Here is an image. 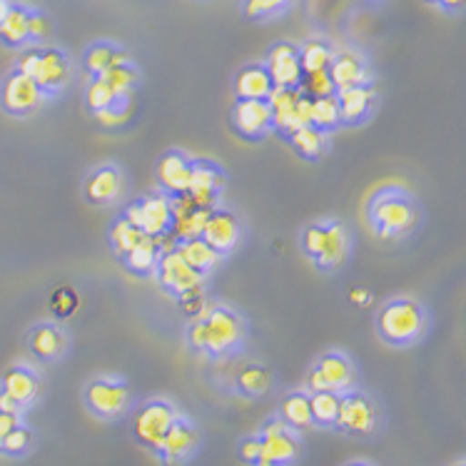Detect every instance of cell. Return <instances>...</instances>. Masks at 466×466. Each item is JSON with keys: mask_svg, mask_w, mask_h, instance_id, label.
Returning a JSON list of instances; mask_svg holds the SVG:
<instances>
[{"mask_svg": "<svg viewBox=\"0 0 466 466\" xmlns=\"http://www.w3.org/2000/svg\"><path fill=\"white\" fill-rule=\"evenodd\" d=\"M245 339V322L235 309L225 305H208L187 327V342L192 350L209 357H225L235 352Z\"/></svg>", "mask_w": 466, "mask_h": 466, "instance_id": "1", "label": "cell"}, {"mask_svg": "<svg viewBox=\"0 0 466 466\" xmlns=\"http://www.w3.org/2000/svg\"><path fill=\"white\" fill-rule=\"evenodd\" d=\"M427 329V314L417 299L400 297L381 307L377 314V332L387 344L394 347H407L417 342Z\"/></svg>", "mask_w": 466, "mask_h": 466, "instance_id": "2", "label": "cell"}, {"mask_svg": "<svg viewBox=\"0 0 466 466\" xmlns=\"http://www.w3.org/2000/svg\"><path fill=\"white\" fill-rule=\"evenodd\" d=\"M18 73L30 76L46 96H56L73 77V66L63 50L57 48H28L18 56Z\"/></svg>", "mask_w": 466, "mask_h": 466, "instance_id": "3", "label": "cell"}, {"mask_svg": "<svg viewBox=\"0 0 466 466\" xmlns=\"http://www.w3.org/2000/svg\"><path fill=\"white\" fill-rule=\"evenodd\" d=\"M370 219L381 238H401L414 229L419 219L417 205L400 190L380 192L370 205Z\"/></svg>", "mask_w": 466, "mask_h": 466, "instance_id": "4", "label": "cell"}, {"mask_svg": "<svg viewBox=\"0 0 466 466\" xmlns=\"http://www.w3.org/2000/svg\"><path fill=\"white\" fill-rule=\"evenodd\" d=\"M180 417L177 410L170 401L165 400H150L137 407L133 414V437L143 444L145 449L157 451L162 439L167 434V429L175 424V419Z\"/></svg>", "mask_w": 466, "mask_h": 466, "instance_id": "5", "label": "cell"}, {"mask_svg": "<svg viewBox=\"0 0 466 466\" xmlns=\"http://www.w3.org/2000/svg\"><path fill=\"white\" fill-rule=\"evenodd\" d=\"M86 404L100 419L123 417L130 407V387L115 377H100L86 387Z\"/></svg>", "mask_w": 466, "mask_h": 466, "instance_id": "6", "label": "cell"}, {"mask_svg": "<svg viewBox=\"0 0 466 466\" xmlns=\"http://www.w3.org/2000/svg\"><path fill=\"white\" fill-rule=\"evenodd\" d=\"M43 100H46L43 87L33 77L18 73V70H13L0 86V105L5 113L15 115V117L33 115L43 105Z\"/></svg>", "mask_w": 466, "mask_h": 466, "instance_id": "7", "label": "cell"}, {"mask_svg": "<svg viewBox=\"0 0 466 466\" xmlns=\"http://www.w3.org/2000/svg\"><path fill=\"white\" fill-rule=\"evenodd\" d=\"M377 421H380V411H377V404L367 394L352 390L344 391L334 427H339L347 434H354V437H370L371 431L377 429Z\"/></svg>", "mask_w": 466, "mask_h": 466, "instance_id": "8", "label": "cell"}, {"mask_svg": "<svg viewBox=\"0 0 466 466\" xmlns=\"http://www.w3.org/2000/svg\"><path fill=\"white\" fill-rule=\"evenodd\" d=\"M354 377V364L344 357L342 352H327L322 354L314 370L309 371V390L312 391H337V394H344V391L352 390Z\"/></svg>", "mask_w": 466, "mask_h": 466, "instance_id": "9", "label": "cell"}, {"mask_svg": "<svg viewBox=\"0 0 466 466\" xmlns=\"http://www.w3.org/2000/svg\"><path fill=\"white\" fill-rule=\"evenodd\" d=\"M262 457L259 461H269L275 466H289L299 459V439L295 429H289L282 419H272L262 427Z\"/></svg>", "mask_w": 466, "mask_h": 466, "instance_id": "10", "label": "cell"}, {"mask_svg": "<svg viewBox=\"0 0 466 466\" xmlns=\"http://www.w3.org/2000/svg\"><path fill=\"white\" fill-rule=\"evenodd\" d=\"M155 277L160 282L162 289H167L170 295L180 297L190 289H198V287H205V275L192 269L185 259L180 258L177 249H167L162 252L160 262H157V269H155Z\"/></svg>", "mask_w": 466, "mask_h": 466, "instance_id": "11", "label": "cell"}, {"mask_svg": "<svg viewBox=\"0 0 466 466\" xmlns=\"http://www.w3.org/2000/svg\"><path fill=\"white\" fill-rule=\"evenodd\" d=\"M125 190V175L117 165H100L90 172L83 185V195L90 205L96 208H105L113 205L115 200H120V195Z\"/></svg>", "mask_w": 466, "mask_h": 466, "instance_id": "12", "label": "cell"}, {"mask_svg": "<svg viewBox=\"0 0 466 466\" xmlns=\"http://www.w3.org/2000/svg\"><path fill=\"white\" fill-rule=\"evenodd\" d=\"M215 208H200L182 192V195H172V229L170 235L175 238V245L182 239L202 238V229L208 222L209 212Z\"/></svg>", "mask_w": 466, "mask_h": 466, "instance_id": "13", "label": "cell"}, {"mask_svg": "<svg viewBox=\"0 0 466 466\" xmlns=\"http://www.w3.org/2000/svg\"><path fill=\"white\" fill-rule=\"evenodd\" d=\"M232 123L242 137L259 140L272 133V110L267 100H238L232 110Z\"/></svg>", "mask_w": 466, "mask_h": 466, "instance_id": "14", "label": "cell"}, {"mask_svg": "<svg viewBox=\"0 0 466 466\" xmlns=\"http://www.w3.org/2000/svg\"><path fill=\"white\" fill-rule=\"evenodd\" d=\"M202 238L208 239L209 245L218 249L219 255H228V252H232V249L238 248L239 239H242L239 218L232 209L215 208L209 212L208 222H205Z\"/></svg>", "mask_w": 466, "mask_h": 466, "instance_id": "15", "label": "cell"}, {"mask_svg": "<svg viewBox=\"0 0 466 466\" xmlns=\"http://www.w3.org/2000/svg\"><path fill=\"white\" fill-rule=\"evenodd\" d=\"M198 444H200V431H198V427L190 424L187 419L177 417L175 419V424L167 429L165 439H162L157 454H160V459L165 464L175 466L190 457L192 451L198 449Z\"/></svg>", "mask_w": 466, "mask_h": 466, "instance_id": "16", "label": "cell"}, {"mask_svg": "<svg viewBox=\"0 0 466 466\" xmlns=\"http://www.w3.org/2000/svg\"><path fill=\"white\" fill-rule=\"evenodd\" d=\"M222 187H225V172L208 160H195L190 187H187L185 195L200 208H218V198Z\"/></svg>", "mask_w": 466, "mask_h": 466, "instance_id": "17", "label": "cell"}, {"mask_svg": "<svg viewBox=\"0 0 466 466\" xmlns=\"http://www.w3.org/2000/svg\"><path fill=\"white\" fill-rule=\"evenodd\" d=\"M267 73L272 77L275 87H299L302 83V66H299V50L289 43H277L267 56Z\"/></svg>", "mask_w": 466, "mask_h": 466, "instance_id": "18", "label": "cell"}, {"mask_svg": "<svg viewBox=\"0 0 466 466\" xmlns=\"http://www.w3.org/2000/svg\"><path fill=\"white\" fill-rule=\"evenodd\" d=\"M192 170H195V160L180 150H170L157 162V182L167 195H182L190 187Z\"/></svg>", "mask_w": 466, "mask_h": 466, "instance_id": "19", "label": "cell"}, {"mask_svg": "<svg viewBox=\"0 0 466 466\" xmlns=\"http://www.w3.org/2000/svg\"><path fill=\"white\" fill-rule=\"evenodd\" d=\"M140 209H143V229L147 238H165L170 235L172 229V195L167 192H153L140 200Z\"/></svg>", "mask_w": 466, "mask_h": 466, "instance_id": "20", "label": "cell"}, {"mask_svg": "<svg viewBox=\"0 0 466 466\" xmlns=\"http://www.w3.org/2000/svg\"><path fill=\"white\" fill-rule=\"evenodd\" d=\"M30 354L40 362H56L67 352V334L57 324L43 322L30 329L28 337Z\"/></svg>", "mask_w": 466, "mask_h": 466, "instance_id": "21", "label": "cell"}, {"mask_svg": "<svg viewBox=\"0 0 466 466\" xmlns=\"http://www.w3.org/2000/svg\"><path fill=\"white\" fill-rule=\"evenodd\" d=\"M350 255V232L339 219L324 222V242L319 255L314 258L317 267L322 269H337L344 265V259Z\"/></svg>", "mask_w": 466, "mask_h": 466, "instance_id": "22", "label": "cell"}, {"mask_svg": "<svg viewBox=\"0 0 466 466\" xmlns=\"http://www.w3.org/2000/svg\"><path fill=\"white\" fill-rule=\"evenodd\" d=\"M299 96H302L299 87H272V93L267 96V105L272 110V127L277 133L287 135V137L299 127L295 115Z\"/></svg>", "mask_w": 466, "mask_h": 466, "instance_id": "23", "label": "cell"}, {"mask_svg": "<svg viewBox=\"0 0 466 466\" xmlns=\"http://www.w3.org/2000/svg\"><path fill=\"white\" fill-rule=\"evenodd\" d=\"M0 390L10 394L13 400L18 401L20 407H28L33 401L38 400L40 394V380L35 371L30 370V367H10L5 374H3V380H0Z\"/></svg>", "mask_w": 466, "mask_h": 466, "instance_id": "24", "label": "cell"}, {"mask_svg": "<svg viewBox=\"0 0 466 466\" xmlns=\"http://www.w3.org/2000/svg\"><path fill=\"white\" fill-rule=\"evenodd\" d=\"M329 76H332V83L337 90L367 86V80H370L367 66H364V60L357 53H339V56H334L332 63H329Z\"/></svg>", "mask_w": 466, "mask_h": 466, "instance_id": "25", "label": "cell"}, {"mask_svg": "<svg viewBox=\"0 0 466 466\" xmlns=\"http://www.w3.org/2000/svg\"><path fill=\"white\" fill-rule=\"evenodd\" d=\"M337 100H339L342 123L357 125V123H362L364 117L371 113V105H374V90H371L370 86L347 87V90H337Z\"/></svg>", "mask_w": 466, "mask_h": 466, "instance_id": "26", "label": "cell"}, {"mask_svg": "<svg viewBox=\"0 0 466 466\" xmlns=\"http://www.w3.org/2000/svg\"><path fill=\"white\" fill-rule=\"evenodd\" d=\"M272 87H275V83H272L265 66H248L235 76L238 100H267Z\"/></svg>", "mask_w": 466, "mask_h": 466, "instance_id": "27", "label": "cell"}, {"mask_svg": "<svg viewBox=\"0 0 466 466\" xmlns=\"http://www.w3.org/2000/svg\"><path fill=\"white\" fill-rule=\"evenodd\" d=\"M175 249L180 252V258L192 267V269H198V272H212L215 267L219 265V255L218 249L209 245L205 238H192V239H182L175 245Z\"/></svg>", "mask_w": 466, "mask_h": 466, "instance_id": "28", "label": "cell"}, {"mask_svg": "<svg viewBox=\"0 0 466 466\" xmlns=\"http://www.w3.org/2000/svg\"><path fill=\"white\" fill-rule=\"evenodd\" d=\"M0 40L10 46V48H18L25 46L30 40V10L25 5L13 3L10 10L5 13V18L0 23Z\"/></svg>", "mask_w": 466, "mask_h": 466, "instance_id": "29", "label": "cell"}, {"mask_svg": "<svg viewBox=\"0 0 466 466\" xmlns=\"http://www.w3.org/2000/svg\"><path fill=\"white\" fill-rule=\"evenodd\" d=\"M279 419L289 429H295V431H305V429L312 427L314 421L309 394L307 391H292V394H287L282 404H279Z\"/></svg>", "mask_w": 466, "mask_h": 466, "instance_id": "30", "label": "cell"}, {"mask_svg": "<svg viewBox=\"0 0 466 466\" xmlns=\"http://www.w3.org/2000/svg\"><path fill=\"white\" fill-rule=\"evenodd\" d=\"M160 255H162L160 239L147 238V235H145V238L140 239V245L130 249L123 259L130 272H135V275H140V277H147V275H155L157 262H160Z\"/></svg>", "mask_w": 466, "mask_h": 466, "instance_id": "31", "label": "cell"}, {"mask_svg": "<svg viewBox=\"0 0 466 466\" xmlns=\"http://www.w3.org/2000/svg\"><path fill=\"white\" fill-rule=\"evenodd\" d=\"M130 57L125 50H120L117 46H110V43H96L86 50V57H83V66L90 76H103L105 70L120 66V63H127Z\"/></svg>", "mask_w": 466, "mask_h": 466, "instance_id": "32", "label": "cell"}, {"mask_svg": "<svg viewBox=\"0 0 466 466\" xmlns=\"http://www.w3.org/2000/svg\"><path fill=\"white\" fill-rule=\"evenodd\" d=\"M235 387L245 397H265L272 387V371L262 364H245L235 377Z\"/></svg>", "mask_w": 466, "mask_h": 466, "instance_id": "33", "label": "cell"}, {"mask_svg": "<svg viewBox=\"0 0 466 466\" xmlns=\"http://www.w3.org/2000/svg\"><path fill=\"white\" fill-rule=\"evenodd\" d=\"M289 143L305 160H319L327 153V143L329 140H327L324 130L314 127V125H305V127H299V130L289 135Z\"/></svg>", "mask_w": 466, "mask_h": 466, "instance_id": "34", "label": "cell"}, {"mask_svg": "<svg viewBox=\"0 0 466 466\" xmlns=\"http://www.w3.org/2000/svg\"><path fill=\"white\" fill-rule=\"evenodd\" d=\"M339 401L342 394L337 391H312L309 404H312V421L319 427H334L337 414H339Z\"/></svg>", "mask_w": 466, "mask_h": 466, "instance_id": "35", "label": "cell"}, {"mask_svg": "<svg viewBox=\"0 0 466 466\" xmlns=\"http://www.w3.org/2000/svg\"><path fill=\"white\" fill-rule=\"evenodd\" d=\"M143 238H145L143 229L130 225L125 218L115 219L113 225H110V245H113V252L117 255V258H125L130 249L140 245V239Z\"/></svg>", "mask_w": 466, "mask_h": 466, "instance_id": "36", "label": "cell"}, {"mask_svg": "<svg viewBox=\"0 0 466 466\" xmlns=\"http://www.w3.org/2000/svg\"><path fill=\"white\" fill-rule=\"evenodd\" d=\"M342 123V113H339V100H337V93L334 96L314 97L312 100V125L319 127L324 133L334 130L337 125Z\"/></svg>", "mask_w": 466, "mask_h": 466, "instance_id": "37", "label": "cell"}, {"mask_svg": "<svg viewBox=\"0 0 466 466\" xmlns=\"http://www.w3.org/2000/svg\"><path fill=\"white\" fill-rule=\"evenodd\" d=\"M110 87H113L117 96L123 97V100H130V93H133V87L137 86V67L127 60V63H120V66L110 67V70H105L103 76Z\"/></svg>", "mask_w": 466, "mask_h": 466, "instance_id": "38", "label": "cell"}, {"mask_svg": "<svg viewBox=\"0 0 466 466\" xmlns=\"http://www.w3.org/2000/svg\"><path fill=\"white\" fill-rule=\"evenodd\" d=\"M332 48L322 43V40H309L305 43V48L299 50V66L302 73H314V70H327L332 63Z\"/></svg>", "mask_w": 466, "mask_h": 466, "instance_id": "39", "label": "cell"}, {"mask_svg": "<svg viewBox=\"0 0 466 466\" xmlns=\"http://www.w3.org/2000/svg\"><path fill=\"white\" fill-rule=\"evenodd\" d=\"M86 103L93 113H97V110H105V107H113V105L123 103V97L115 93L105 77L96 76L90 80V86H87L86 90Z\"/></svg>", "mask_w": 466, "mask_h": 466, "instance_id": "40", "label": "cell"}, {"mask_svg": "<svg viewBox=\"0 0 466 466\" xmlns=\"http://www.w3.org/2000/svg\"><path fill=\"white\" fill-rule=\"evenodd\" d=\"M299 90L314 97H324V96H334L337 87L332 83V76H329V67L327 70H314V73H305L302 76V83H299Z\"/></svg>", "mask_w": 466, "mask_h": 466, "instance_id": "41", "label": "cell"}, {"mask_svg": "<svg viewBox=\"0 0 466 466\" xmlns=\"http://www.w3.org/2000/svg\"><path fill=\"white\" fill-rule=\"evenodd\" d=\"M30 444H33V431L28 427L18 424V427L10 431L8 437L0 441V451H5L10 457H20V454L28 451Z\"/></svg>", "mask_w": 466, "mask_h": 466, "instance_id": "42", "label": "cell"}, {"mask_svg": "<svg viewBox=\"0 0 466 466\" xmlns=\"http://www.w3.org/2000/svg\"><path fill=\"white\" fill-rule=\"evenodd\" d=\"M289 0H245V15L248 18H269L282 8H287Z\"/></svg>", "mask_w": 466, "mask_h": 466, "instance_id": "43", "label": "cell"}, {"mask_svg": "<svg viewBox=\"0 0 466 466\" xmlns=\"http://www.w3.org/2000/svg\"><path fill=\"white\" fill-rule=\"evenodd\" d=\"M324 242V222H312L307 225L305 232H302V249H305L307 258H317L319 249H322Z\"/></svg>", "mask_w": 466, "mask_h": 466, "instance_id": "44", "label": "cell"}, {"mask_svg": "<svg viewBox=\"0 0 466 466\" xmlns=\"http://www.w3.org/2000/svg\"><path fill=\"white\" fill-rule=\"evenodd\" d=\"M50 305H53L57 317H70V314L76 312V307H77L76 289H70V287H60L56 295H53V299H50Z\"/></svg>", "mask_w": 466, "mask_h": 466, "instance_id": "45", "label": "cell"}, {"mask_svg": "<svg viewBox=\"0 0 466 466\" xmlns=\"http://www.w3.org/2000/svg\"><path fill=\"white\" fill-rule=\"evenodd\" d=\"M127 103H130V100H123V103L113 105V107L97 110V123L103 125V127H117V125H123L125 120H127Z\"/></svg>", "mask_w": 466, "mask_h": 466, "instance_id": "46", "label": "cell"}, {"mask_svg": "<svg viewBox=\"0 0 466 466\" xmlns=\"http://www.w3.org/2000/svg\"><path fill=\"white\" fill-rule=\"evenodd\" d=\"M50 18L46 13H38V10H30V40H46L50 35Z\"/></svg>", "mask_w": 466, "mask_h": 466, "instance_id": "47", "label": "cell"}, {"mask_svg": "<svg viewBox=\"0 0 466 466\" xmlns=\"http://www.w3.org/2000/svg\"><path fill=\"white\" fill-rule=\"evenodd\" d=\"M259 457H262V439L259 437H248L242 439V444H239V459L245 461V464H258Z\"/></svg>", "mask_w": 466, "mask_h": 466, "instance_id": "48", "label": "cell"}, {"mask_svg": "<svg viewBox=\"0 0 466 466\" xmlns=\"http://www.w3.org/2000/svg\"><path fill=\"white\" fill-rule=\"evenodd\" d=\"M295 115H297V125H299V127L312 125V97L302 93V96H299V100H297ZM299 127H297V130H299Z\"/></svg>", "mask_w": 466, "mask_h": 466, "instance_id": "49", "label": "cell"}, {"mask_svg": "<svg viewBox=\"0 0 466 466\" xmlns=\"http://www.w3.org/2000/svg\"><path fill=\"white\" fill-rule=\"evenodd\" d=\"M20 424V414H10V411H0V441L8 437L13 429Z\"/></svg>", "mask_w": 466, "mask_h": 466, "instance_id": "50", "label": "cell"}, {"mask_svg": "<svg viewBox=\"0 0 466 466\" xmlns=\"http://www.w3.org/2000/svg\"><path fill=\"white\" fill-rule=\"evenodd\" d=\"M123 218L127 219L130 225H135V228H140V222H143V209H140V200L130 202V205L125 208Z\"/></svg>", "mask_w": 466, "mask_h": 466, "instance_id": "51", "label": "cell"}, {"mask_svg": "<svg viewBox=\"0 0 466 466\" xmlns=\"http://www.w3.org/2000/svg\"><path fill=\"white\" fill-rule=\"evenodd\" d=\"M0 411H10V414H20V411H23V407H20L18 401L13 400L10 394H5V391L0 390Z\"/></svg>", "mask_w": 466, "mask_h": 466, "instance_id": "52", "label": "cell"}, {"mask_svg": "<svg viewBox=\"0 0 466 466\" xmlns=\"http://www.w3.org/2000/svg\"><path fill=\"white\" fill-rule=\"evenodd\" d=\"M437 3L441 5V8H447V10L466 8V0H437Z\"/></svg>", "mask_w": 466, "mask_h": 466, "instance_id": "53", "label": "cell"}, {"mask_svg": "<svg viewBox=\"0 0 466 466\" xmlns=\"http://www.w3.org/2000/svg\"><path fill=\"white\" fill-rule=\"evenodd\" d=\"M370 299V292L367 289H354L352 292V302H360V305H364Z\"/></svg>", "mask_w": 466, "mask_h": 466, "instance_id": "54", "label": "cell"}, {"mask_svg": "<svg viewBox=\"0 0 466 466\" xmlns=\"http://www.w3.org/2000/svg\"><path fill=\"white\" fill-rule=\"evenodd\" d=\"M10 5H13V0H0V23L5 18V13L10 10Z\"/></svg>", "mask_w": 466, "mask_h": 466, "instance_id": "55", "label": "cell"}, {"mask_svg": "<svg viewBox=\"0 0 466 466\" xmlns=\"http://www.w3.org/2000/svg\"><path fill=\"white\" fill-rule=\"evenodd\" d=\"M255 466H275V464H269V461H258Z\"/></svg>", "mask_w": 466, "mask_h": 466, "instance_id": "56", "label": "cell"}, {"mask_svg": "<svg viewBox=\"0 0 466 466\" xmlns=\"http://www.w3.org/2000/svg\"><path fill=\"white\" fill-rule=\"evenodd\" d=\"M347 466H367V464H362V461H354V464H347Z\"/></svg>", "mask_w": 466, "mask_h": 466, "instance_id": "57", "label": "cell"}, {"mask_svg": "<svg viewBox=\"0 0 466 466\" xmlns=\"http://www.w3.org/2000/svg\"><path fill=\"white\" fill-rule=\"evenodd\" d=\"M457 466H466V461H461V464H457Z\"/></svg>", "mask_w": 466, "mask_h": 466, "instance_id": "58", "label": "cell"}, {"mask_svg": "<svg viewBox=\"0 0 466 466\" xmlns=\"http://www.w3.org/2000/svg\"><path fill=\"white\" fill-rule=\"evenodd\" d=\"M431 3H437V0H431Z\"/></svg>", "mask_w": 466, "mask_h": 466, "instance_id": "59", "label": "cell"}]
</instances>
